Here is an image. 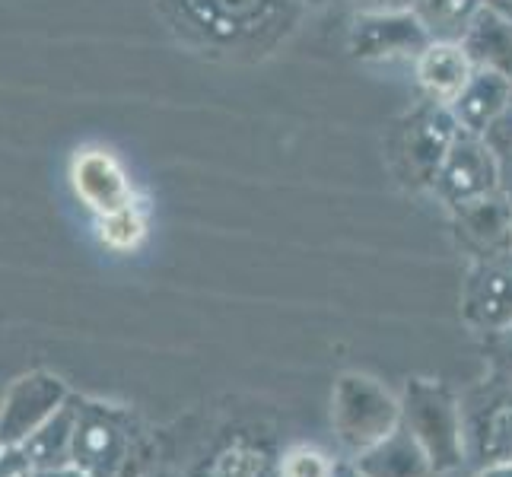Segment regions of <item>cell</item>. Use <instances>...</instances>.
I'll use <instances>...</instances> for the list:
<instances>
[{"label":"cell","mask_w":512,"mask_h":477,"mask_svg":"<svg viewBox=\"0 0 512 477\" xmlns=\"http://www.w3.org/2000/svg\"><path fill=\"white\" fill-rule=\"evenodd\" d=\"M500 185V166L493 150L478 134H458L443 156V166L436 172V188L452 204H471L493 194Z\"/></svg>","instance_id":"6da1fadb"},{"label":"cell","mask_w":512,"mask_h":477,"mask_svg":"<svg viewBox=\"0 0 512 477\" xmlns=\"http://www.w3.org/2000/svg\"><path fill=\"white\" fill-rule=\"evenodd\" d=\"M70 175H74V188L83 204L96 210L99 217L134 207V188L128 172L109 150H83L74 159Z\"/></svg>","instance_id":"7a4b0ae2"},{"label":"cell","mask_w":512,"mask_h":477,"mask_svg":"<svg viewBox=\"0 0 512 477\" xmlns=\"http://www.w3.org/2000/svg\"><path fill=\"white\" fill-rule=\"evenodd\" d=\"M474 61L462 42H430L417 55V83L439 109H452L474 77Z\"/></svg>","instance_id":"3957f363"},{"label":"cell","mask_w":512,"mask_h":477,"mask_svg":"<svg viewBox=\"0 0 512 477\" xmlns=\"http://www.w3.org/2000/svg\"><path fill=\"white\" fill-rule=\"evenodd\" d=\"M509 102H512V77L490 67H478L468 83V90L449 112L455 118V125L465 134L481 137L493 121L509 109Z\"/></svg>","instance_id":"277c9868"},{"label":"cell","mask_w":512,"mask_h":477,"mask_svg":"<svg viewBox=\"0 0 512 477\" xmlns=\"http://www.w3.org/2000/svg\"><path fill=\"white\" fill-rule=\"evenodd\" d=\"M360 29L353 32V48H357L360 58H388V55H401V51H420L430 45V35L423 32L417 23V16L408 10L398 13H373L366 16Z\"/></svg>","instance_id":"5b68a950"},{"label":"cell","mask_w":512,"mask_h":477,"mask_svg":"<svg viewBox=\"0 0 512 477\" xmlns=\"http://www.w3.org/2000/svg\"><path fill=\"white\" fill-rule=\"evenodd\" d=\"M462 45L468 48L474 67H490L512 77V23H506L503 16L481 10L465 32Z\"/></svg>","instance_id":"8992f818"},{"label":"cell","mask_w":512,"mask_h":477,"mask_svg":"<svg viewBox=\"0 0 512 477\" xmlns=\"http://www.w3.org/2000/svg\"><path fill=\"white\" fill-rule=\"evenodd\" d=\"M484 10V0H414L411 13L430 42H462L474 16Z\"/></svg>","instance_id":"52a82bcc"},{"label":"cell","mask_w":512,"mask_h":477,"mask_svg":"<svg viewBox=\"0 0 512 477\" xmlns=\"http://www.w3.org/2000/svg\"><path fill=\"white\" fill-rule=\"evenodd\" d=\"M99 236H102L105 245H109V249L131 252V249H137L140 242H144L147 220H144V214H140L137 207H125V210H118V214L99 217Z\"/></svg>","instance_id":"ba28073f"},{"label":"cell","mask_w":512,"mask_h":477,"mask_svg":"<svg viewBox=\"0 0 512 477\" xmlns=\"http://www.w3.org/2000/svg\"><path fill=\"white\" fill-rule=\"evenodd\" d=\"M334 465L319 449H293L284 458V477H334Z\"/></svg>","instance_id":"9c48e42d"},{"label":"cell","mask_w":512,"mask_h":477,"mask_svg":"<svg viewBox=\"0 0 512 477\" xmlns=\"http://www.w3.org/2000/svg\"><path fill=\"white\" fill-rule=\"evenodd\" d=\"M0 477H32V458L20 449L0 452Z\"/></svg>","instance_id":"30bf717a"},{"label":"cell","mask_w":512,"mask_h":477,"mask_svg":"<svg viewBox=\"0 0 512 477\" xmlns=\"http://www.w3.org/2000/svg\"><path fill=\"white\" fill-rule=\"evenodd\" d=\"M484 10L497 13L506 23H512V0H484Z\"/></svg>","instance_id":"8fae6325"},{"label":"cell","mask_w":512,"mask_h":477,"mask_svg":"<svg viewBox=\"0 0 512 477\" xmlns=\"http://www.w3.org/2000/svg\"><path fill=\"white\" fill-rule=\"evenodd\" d=\"M481 477H512V465H497V468L484 471Z\"/></svg>","instance_id":"7c38bea8"},{"label":"cell","mask_w":512,"mask_h":477,"mask_svg":"<svg viewBox=\"0 0 512 477\" xmlns=\"http://www.w3.org/2000/svg\"><path fill=\"white\" fill-rule=\"evenodd\" d=\"M334 477H366L360 468H347V465H338L334 468Z\"/></svg>","instance_id":"4fadbf2b"},{"label":"cell","mask_w":512,"mask_h":477,"mask_svg":"<svg viewBox=\"0 0 512 477\" xmlns=\"http://www.w3.org/2000/svg\"><path fill=\"white\" fill-rule=\"evenodd\" d=\"M315 4H319V0H315Z\"/></svg>","instance_id":"5bb4252c"}]
</instances>
